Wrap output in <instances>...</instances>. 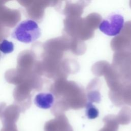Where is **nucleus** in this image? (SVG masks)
Masks as SVG:
<instances>
[{"label": "nucleus", "mask_w": 131, "mask_h": 131, "mask_svg": "<svg viewBox=\"0 0 131 131\" xmlns=\"http://www.w3.org/2000/svg\"><path fill=\"white\" fill-rule=\"evenodd\" d=\"M45 131H73L66 116L62 115L47 122L44 127Z\"/></svg>", "instance_id": "nucleus-3"}, {"label": "nucleus", "mask_w": 131, "mask_h": 131, "mask_svg": "<svg viewBox=\"0 0 131 131\" xmlns=\"http://www.w3.org/2000/svg\"><path fill=\"white\" fill-rule=\"evenodd\" d=\"M40 35L41 31L38 24L32 19H26L21 21L11 33L13 38L25 43L35 41Z\"/></svg>", "instance_id": "nucleus-1"}, {"label": "nucleus", "mask_w": 131, "mask_h": 131, "mask_svg": "<svg viewBox=\"0 0 131 131\" xmlns=\"http://www.w3.org/2000/svg\"><path fill=\"white\" fill-rule=\"evenodd\" d=\"M14 49L13 43L7 39H3L0 43V51L4 54H9L12 52Z\"/></svg>", "instance_id": "nucleus-8"}, {"label": "nucleus", "mask_w": 131, "mask_h": 131, "mask_svg": "<svg viewBox=\"0 0 131 131\" xmlns=\"http://www.w3.org/2000/svg\"><path fill=\"white\" fill-rule=\"evenodd\" d=\"M123 26V17L119 14H113L102 21L99 28L106 35L114 36L120 33Z\"/></svg>", "instance_id": "nucleus-2"}, {"label": "nucleus", "mask_w": 131, "mask_h": 131, "mask_svg": "<svg viewBox=\"0 0 131 131\" xmlns=\"http://www.w3.org/2000/svg\"><path fill=\"white\" fill-rule=\"evenodd\" d=\"M85 114L86 117L90 119L96 118L99 115V111L97 108L91 102L86 103Z\"/></svg>", "instance_id": "nucleus-7"}, {"label": "nucleus", "mask_w": 131, "mask_h": 131, "mask_svg": "<svg viewBox=\"0 0 131 131\" xmlns=\"http://www.w3.org/2000/svg\"><path fill=\"white\" fill-rule=\"evenodd\" d=\"M104 126L99 131H118L119 123L117 120L116 116L108 115L103 118Z\"/></svg>", "instance_id": "nucleus-5"}, {"label": "nucleus", "mask_w": 131, "mask_h": 131, "mask_svg": "<svg viewBox=\"0 0 131 131\" xmlns=\"http://www.w3.org/2000/svg\"><path fill=\"white\" fill-rule=\"evenodd\" d=\"M34 102L37 107L43 109H48L53 106L54 97L50 93H40L36 95Z\"/></svg>", "instance_id": "nucleus-4"}, {"label": "nucleus", "mask_w": 131, "mask_h": 131, "mask_svg": "<svg viewBox=\"0 0 131 131\" xmlns=\"http://www.w3.org/2000/svg\"><path fill=\"white\" fill-rule=\"evenodd\" d=\"M119 124L126 125L131 122V109L128 107L123 108L116 116Z\"/></svg>", "instance_id": "nucleus-6"}]
</instances>
